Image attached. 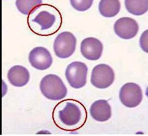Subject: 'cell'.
Wrapping results in <instances>:
<instances>
[{
    "instance_id": "obj_1",
    "label": "cell",
    "mask_w": 148,
    "mask_h": 136,
    "mask_svg": "<svg viewBox=\"0 0 148 136\" xmlns=\"http://www.w3.org/2000/svg\"><path fill=\"white\" fill-rule=\"evenodd\" d=\"M52 117L55 125L59 129L75 131L84 125L87 120V112L81 102L70 98L56 105Z\"/></svg>"
},
{
    "instance_id": "obj_2",
    "label": "cell",
    "mask_w": 148,
    "mask_h": 136,
    "mask_svg": "<svg viewBox=\"0 0 148 136\" xmlns=\"http://www.w3.org/2000/svg\"><path fill=\"white\" fill-rule=\"evenodd\" d=\"M27 22L33 33L41 37H49L59 30L63 19L60 12L54 6L42 3L31 12Z\"/></svg>"
},
{
    "instance_id": "obj_3",
    "label": "cell",
    "mask_w": 148,
    "mask_h": 136,
    "mask_svg": "<svg viewBox=\"0 0 148 136\" xmlns=\"http://www.w3.org/2000/svg\"><path fill=\"white\" fill-rule=\"evenodd\" d=\"M43 95L51 100H60L67 96V89L62 80L54 74L45 76L40 83Z\"/></svg>"
},
{
    "instance_id": "obj_4",
    "label": "cell",
    "mask_w": 148,
    "mask_h": 136,
    "mask_svg": "<svg viewBox=\"0 0 148 136\" xmlns=\"http://www.w3.org/2000/svg\"><path fill=\"white\" fill-rule=\"evenodd\" d=\"M76 46V38L74 34L69 31H64L56 37L54 42V51L58 58H68L74 54Z\"/></svg>"
},
{
    "instance_id": "obj_5",
    "label": "cell",
    "mask_w": 148,
    "mask_h": 136,
    "mask_svg": "<svg viewBox=\"0 0 148 136\" xmlns=\"http://www.w3.org/2000/svg\"><path fill=\"white\" fill-rule=\"evenodd\" d=\"M88 67L81 62H74L68 65L65 76L70 86L79 89L85 86L87 83Z\"/></svg>"
},
{
    "instance_id": "obj_6",
    "label": "cell",
    "mask_w": 148,
    "mask_h": 136,
    "mask_svg": "<svg viewBox=\"0 0 148 136\" xmlns=\"http://www.w3.org/2000/svg\"><path fill=\"white\" fill-rule=\"evenodd\" d=\"M115 75L113 70L106 64H100L93 68L91 82L94 87L105 89L113 84Z\"/></svg>"
},
{
    "instance_id": "obj_7",
    "label": "cell",
    "mask_w": 148,
    "mask_h": 136,
    "mask_svg": "<svg viewBox=\"0 0 148 136\" xmlns=\"http://www.w3.org/2000/svg\"><path fill=\"white\" fill-rule=\"evenodd\" d=\"M119 98L124 106L128 108H134L141 103L143 94L141 87L137 84L128 83L121 88Z\"/></svg>"
},
{
    "instance_id": "obj_8",
    "label": "cell",
    "mask_w": 148,
    "mask_h": 136,
    "mask_svg": "<svg viewBox=\"0 0 148 136\" xmlns=\"http://www.w3.org/2000/svg\"><path fill=\"white\" fill-rule=\"evenodd\" d=\"M113 29L115 34L120 38L130 39L137 34L139 26L136 20L130 17H122L116 21Z\"/></svg>"
},
{
    "instance_id": "obj_9",
    "label": "cell",
    "mask_w": 148,
    "mask_h": 136,
    "mask_svg": "<svg viewBox=\"0 0 148 136\" xmlns=\"http://www.w3.org/2000/svg\"><path fill=\"white\" fill-rule=\"evenodd\" d=\"M29 61L32 67L39 70L49 68L53 63V58L49 51L43 47L34 48L29 53Z\"/></svg>"
},
{
    "instance_id": "obj_10",
    "label": "cell",
    "mask_w": 148,
    "mask_h": 136,
    "mask_svg": "<svg viewBox=\"0 0 148 136\" xmlns=\"http://www.w3.org/2000/svg\"><path fill=\"white\" fill-rule=\"evenodd\" d=\"M103 51L101 42L97 38L89 37L83 39L80 44L82 55L89 60H97L101 58Z\"/></svg>"
},
{
    "instance_id": "obj_11",
    "label": "cell",
    "mask_w": 148,
    "mask_h": 136,
    "mask_svg": "<svg viewBox=\"0 0 148 136\" xmlns=\"http://www.w3.org/2000/svg\"><path fill=\"white\" fill-rule=\"evenodd\" d=\"M91 116L95 120L105 122L112 116L111 107L107 100H99L95 101L90 108Z\"/></svg>"
},
{
    "instance_id": "obj_12",
    "label": "cell",
    "mask_w": 148,
    "mask_h": 136,
    "mask_svg": "<svg viewBox=\"0 0 148 136\" xmlns=\"http://www.w3.org/2000/svg\"><path fill=\"white\" fill-rule=\"evenodd\" d=\"M8 79L13 86L21 87L29 83L30 73L27 69L23 66H14L9 70Z\"/></svg>"
},
{
    "instance_id": "obj_13",
    "label": "cell",
    "mask_w": 148,
    "mask_h": 136,
    "mask_svg": "<svg viewBox=\"0 0 148 136\" xmlns=\"http://www.w3.org/2000/svg\"><path fill=\"white\" fill-rule=\"evenodd\" d=\"M120 8L121 4L118 0H101L99 5L101 15L107 18L116 16L120 12Z\"/></svg>"
},
{
    "instance_id": "obj_14",
    "label": "cell",
    "mask_w": 148,
    "mask_h": 136,
    "mask_svg": "<svg viewBox=\"0 0 148 136\" xmlns=\"http://www.w3.org/2000/svg\"><path fill=\"white\" fill-rule=\"evenodd\" d=\"M125 6L127 11L135 16H141L148 12V0H125Z\"/></svg>"
},
{
    "instance_id": "obj_15",
    "label": "cell",
    "mask_w": 148,
    "mask_h": 136,
    "mask_svg": "<svg viewBox=\"0 0 148 136\" xmlns=\"http://www.w3.org/2000/svg\"><path fill=\"white\" fill-rule=\"evenodd\" d=\"M43 3L41 0H17L16 6L19 12L25 15H29L37 6Z\"/></svg>"
},
{
    "instance_id": "obj_16",
    "label": "cell",
    "mask_w": 148,
    "mask_h": 136,
    "mask_svg": "<svg viewBox=\"0 0 148 136\" xmlns=\"http://www.w3.org/2000/svg\"><path fill=\"white\" fill-rule=\"evenodd\" d=\"M72 6L76 10L84 12L88 10L92 6L93 0H70Z\"/></svg>"
},
{
    "instance_id": "obj_17",
    "label": "cell",
    "mask_w": 148,
    "mask_h": 136,
    "mask_svg": "<svg viewBox=\"0 0 148 136\" xmlns=\"http://www.w3.org/2000/svg\"><path fill=\"white\" fill-rule=\"evenodd\" d=\"M148 30H145L141 35L140 40V44L141 49L146 53H148Z\"/></svg>"
}]
</instances>
